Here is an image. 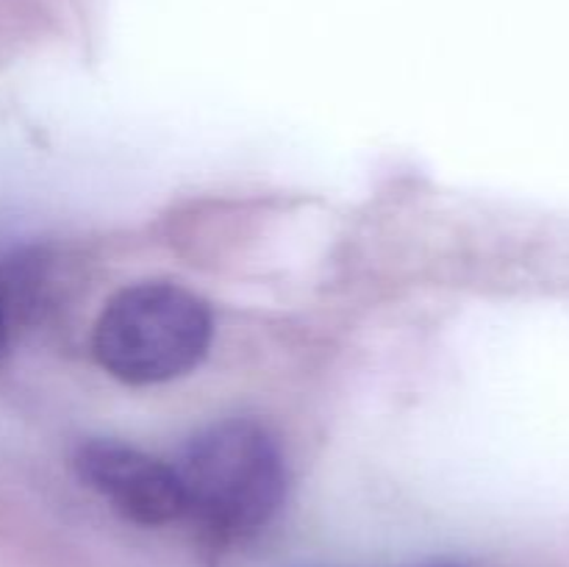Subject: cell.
I'll use <instances>...</instances> for the list:
<instances>
[{"label": "cell", "instance_id": "obj_1", "mask_svg": "<svg viewBox=\"0 0 569 567\" xmlns=\"http://www.w3.org/2000/svg\"><path fill=\"white\" fill-rule=\"evenodd\" d=\"M192 515L220 539H244L267 526L287 495V465L264 426L222 420L192 437L176 467Z\"/></svg>", "mask_w": 569, "mask_h": 567}, {"label": "cell", "instance_id": "obj_2", "mask_svg": "<svg viewBox=\"0 0 569 567\" xmlns=\"http://www.w3.org/2000/svg\"><path fill=\"white\" fill-rule=\"evenodd\" d=\"M211 345V311L198 295L164 281L128 287L94 328V354L126 384H161L200 365Z\"/></svg>", "mask_w": 569, "mask_h": 567}, {"label": "cell", "instance_id": "obj_3", "mask_svg": "<svg viewBox=\"0 0 569 567\" xmlns=\"http://www.w3.org/2000/svg\"><path fill=\"white\" fill-rule=\"evenodd\" d=\"M76 467L83 481L103 495L126 520L164 526L187 515L176 467L117 439H89L78 448Z\"/></svg>", "mask_w": 569, "mask_h": 567}, {"label": "cell", "instance_id": "obj_4", "mask_svg": "<svg viewBox=\"0 0 569 567\" xmlns=\"http://www.w3.org/2000/svg\"><path fill=\"white\" fill-rule=\"evenodd\" d=\"M6 345V306H3V298H0V350H3Z\"/></svg>", "mask_w": 569, "mask_h": 567}, {"label": "cell", "instance_id": "obj_5", "mask_svg": "<svg viewBox=\"0 0 569 567\" xmlns=\"http://www.w3.org/2000/svg\"><path fill=\"white\" fill-rule=\"evenodd\" d=\"M422 567H456V565H448V561H433V565H422Z\"/></svg>", "mask_w": 569, "mask_h": 567}]
</instances>
